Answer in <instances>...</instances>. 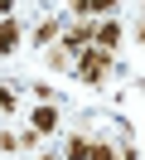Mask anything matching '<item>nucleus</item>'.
<instances>
[{
    "instance_id": "6e6552de",
    "label": "nucleus",
    "mask_w": 145,
    "mask_h": 160,
    "mask_svg": "<svg viewBox=\"0 0 145 160\" xmlns=\"http://www.w3.org/2000/svg\"><path fill=\"white\" fill-rule=\"evenodd\" d=\"M87 160H121V150L106 146V141H92V155H87Z\"/></svg>"
},
{
    "instance_id": "423d86ee",
    "label": "nucleus",
    "mask_w": 145,
    "mask_h": 160,
    "mask_svg": "<svg viewBox=\"0 0 145 160\" xmlns=\"http://www.w3.org/2000/svg\"><path fill=\"white\" fill-rule=\"evenodd\" d=\"M87 155H92V141H87V136H73L68 150H63V160H87Z\"/></svg>"
},
{
    "instance_id": "f03ea898",
    "label": "nucleus",
    "mask_w": 145,
    "mask_h": 160,
    "mask_svg": "<svg viewBox=\"0 0 145 160\" xmlns=\"http://www.w3.org/2000/svg\"><path fill=\"white\" fill-rule=\"evenodd\" d=\"M29 131H34V136H48V131H58V107H53V102H39V107H34V117H29Z\"/></svg>"
},
{
    "instance_id": "f257e3e1",
    "label": "nucleus",
    "mask_w": 145,
    "mask_h": 160,
    "mask_svg": "<svg viewBox=\"0 0 145 160\" xmlns=\"http://www.w3.org/2000/svg\"><path fill=\"white\" fill-rule=\"evenodd\" d=\"M73 73H77V82H87V88H102V82H106V73H111V53H106V49H97V44H87V49L77 53Z\"/></svg>"
},
{
    "instance_id": "39448f33",
    "label": "nucleus",
    "mask_w": 145,
    "mask_h": 160,
    "mask_svg": "<svg viewBox=\"0 0 145 160\" xmlns=\"http://www.w3.org/2000/svg\"><path fill=\"white\" fill-rule=\"evenodd\" d=\"M15 49H19V24L10 15V20H0V53H15Z\"/></svg>"
},
{
    "instance_id": "0eeeda50",
    "label": "nucleus",
    "mask_w": 145,
    "mask_h": 160,
    "mask_svg": "<svg viewBox=\"0 0 145 160\" xmlns=\"http://www.w3.org/2000/svg\"><path fill=\"white\" fill-rule=\"evenodd\" d=\"M58 34H63V29H58V20H39V29H34V44L44 49V44H53Z\"/></svg>"
},
{
    "instance_id": "1a4fd4ad",
    "label": "nucleus",
    "mask_w": 145,
    "mask_h": 160,
    "mask_svg": "<svg viewBox=\"0 0 145 160\" xmlns=\"http://www.w3.org/2000/svg\"><path fill=\"white\" fill-rule=\"evenodd\" d=\"M0 112H5V117L15 112V88H0Z\"/></svg>"
},
{
    "instance_id": "7ed1b4c3",
    "label": "nucleus",
    "mask_w": 145,
    "mask_h": 160,
    "mask_svg": "<svg viewBox=\"0 0 145 160\" xmlns=\"http://www.w3.org/2000/svg\"><path fill=\"white\" fill-rule=\"evenodd\" d=\"M92 44L111 53L116 44H121V20H102V24H97V34H92Z\"/></svg>"
},
{
    "instance_id": "9b49d317",
    "label": "nucleus",
    "mask_w": 145,
    "mask_h": 160,
    "mask_svg": "<svg viewBox=\"0 0 145 160\" xmlns=\"http://www.w3.org/2000/svg\"><path fill=\"white\" fill-rule=\"evenodd\" d=\"M68 10L73 15H92V0H68Z\"/></svg>"
},
{
    "instance_id": "9d476101",
    "label": "nucleus",
    "mask_w": 145,
    "mask_h": 160,
    "mask_svg": "<svg viewBox=\"0 0 145 160\" xmlns=\"http://www.w3.org/2000/svg\"><path fill=\"white\" fill-rule=\"evenodd\" d=\"M116 5H121V0H92V15H111Z\"/></svg>"
},
{
    "instance_id": "f8f14e48",
    "label": "nucleus",
    "mask_w": 145,
    "mask_h": 160,
    "mask_svg": "<svg viewBox=\"0 0 145 160\" xmlns=\"http://www.w3.org/2000/svg\"><path fill=\"white\" fill-rule=\"evenodd\" d=\"M15 15V0H0V20H10Z\"/></svg>"
},
{
    "instance_id": "ddd939ff",
    "label": "nucleus",
    "mask_w": 145,
    "mask_h": 160,
    "mask_svg": "<svg viewBox=\"0 0 145 160\" xmlns=\"http://www.w3.org/2000/svg\"><path fill=\"white\" fill-rule=\"evenodd\" d=\"M39 160H58V155H39Z\"/></svg>"
},
{
    "instance_id": "20e7f679",
    "label": "nucleus",
    "mask_w": 145,
    "mask_h": 160,
    "mask_svg": "<svg viewBox=\"0 0 145 160\" xmlns=\"http://www.w3.org/2000/svg\"><path fill=\"white\" fill-rule=\"evenodd\" d=\"M92 34H97V24H77V29L63 34V49H68V53H82L87 44H92Z\"/></svg>"
}]
</instances>
